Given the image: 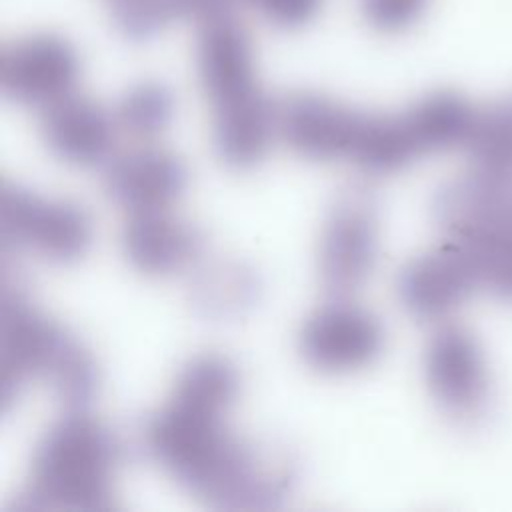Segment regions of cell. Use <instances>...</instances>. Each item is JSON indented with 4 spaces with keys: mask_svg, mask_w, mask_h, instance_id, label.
Wrapping results in <instances>:
<instances>
[{
    "mask_svg": "<svg viewBox=\"0 0 512 512\" xmlns=\"http://www.w3.org/2000/svg\"><path fill=\"white\" fill-rule=\"evenodd\" d=\"M224 418V412L168 398L142 430L146 452L180 486L214 508L278 506L296 478L290 454L236 436Z\"/></svg>",
    "mask_w": 512,
    "mask_h": 512,
    "instance_id": "cell-1",
    "label": "cell"
},
{
    "mask_svg": "<svg viewBox=\"0 0 512 512\" xmlns=\"http://www.w3.org/2000/svg\"><path fill=\"white\" fill-rule=\"evenodd\" d=\"M196 68L214 110L218 158L236 170L256 166L276 132V104L258 82L248 32L230 14L198 24Z\"/></svg>",
    "mask_w": 512,
    "mask_h": 512,
    "instance_id": "cell-2",
    "label": "cell"
},
{
    "mask_svg": "<svg viewBox=\"0 0 512 512\" xmlns=\"http://www.w3.org/2000/svg\"><path fill=\"white\" fill-rule=\"evenodd\" d=\"M118 444L86 410L58 418L38 442L28 484L18 500L26 510H108L114 496Z\"/></svg>",
    "mask_w": 512,
    "mask_h": 512,
    "instance_id": "cell-3",
    "label": "cell"
},
{
    "mask_svg": "<svg viewBox=\"0 0 512 512\" xmlns=\"http://www.w3.org/2000/svg\"><path fill=\"white\" fill-rule=\"evenodd\" d=\"M432 216L470 260L480 290L512 304V178L472 168L436 190Z\"/></svg>",
    "mask_w": 512,
    "mask_h": 512,
    "instance_id": "cell-4",
    "label": "cell"
},
{
    "mask_svg": "<svg viewBox=\"0 0 512 512\" xmlns=\"http://www.w3.org/2000/svg\"><path fill=\"white\" fill-rule=\"evenodd\" d=\"M424 376L434 402L454 424L474 428L490 416L494 390L488 358L466 326L444 322L434 330L424 350Z\"/></svg>",
    "mask_w": 512,
    "mask_h": 512,
    "instance_id": "cell-5",
    "label": "cell"
},
{
    "mask_svg": "<svg viewBox=\"0 0 512 512\" xmlns=\"http://www.w3.org/2000/svg\"><path fill=\"white\" fill-rule=\"evenodd\" d=\"M72 334L42 314L4 266L0 312V400L8 414L30 378H42Z\"/></svg>",
    "mask_w": 512,
    "mask_h": 512,
    "instance_id": "cell-6",
    "label": "cell"
},
{
    "mask_svg": "<svg viewBox=\"0 0 512 512\" xmlns=\"http://www.w3.org/2000/svg\"><path fill=\"white\" fill-rule=\"evenodd\" d=\"M0 232L4 250L26 248L60 264L78 260L92 244V220L84 208L8 180L0 190Z\"/></svg>",
    "mask_w": 512,
    "mask_h": 512,
    "instance_id": "cell-7",
    "label": "cell"
},
{
    "mask_svg": "<svg viewBox=\"0 0 512 512\" xmlns=\"http://www.w3.org/2000/svg\"><path fill=\"white\" fill-rule=\"evenodd\" d=\"M378 256V208L374 194L360 184L340 190L328 210L318 272L330 298H348L372 274Z\"/></svg>",
    "mask_w": 512,
    "mask_h": 512,
    "instance_id": "cell-8",
    "label": "cell"
},
{
    "mask_svg": "<svg viewBox=\"0 0 512 512\" xmlns=\"http://www.w3.org/2000/svg\"><path fill=\"white\" fill-rule=\"evenodd\" d=\"M80 72L76 46L60 34L34 32L0 50V92L18 104L44 110L74 94Z\"/></svg>",
    "mask_w": 512,
    "mask_h": 512,
    "instance_id": "cell-9",
    "label": "cell"
},
{
    "mask_svg": "<svg viewBox=\"0 0 512 512\" xmlns=\"http://www.w3.org/2000/svg\"><path fill=\"white\" fill-rule=\"evenodd\" d=\"M382 322L366 308L332 298L306 318L298 334L304 362L324 374H350L370 366L384 350Z\"/></svg>",
    "mask_w": 512,
    "mask_h": 512,
    "instance_id": "cell-10",
    "label": "cell"
},
{
    "mask_svg": "<svg viewBox=\"0 0 512 512\" xmlns=\"http://www.w3.org/2000/svg\"><path fill=\"white\" fill-rule=\"evenodd\" d=\"M366 112L316 92H294L276 104V134L308 160L354 158Z\"/></svg>",
    "mask_w": 512,
    "mask_h": 512,
    "instance_id": "cell-11",
    "label": "cell"
},
{
    "mask_svg": "<svg viewBox=\"0 0 512 512\" xmlns=\"http://www.w3.org/2000/svg\"><path fill=\"white\" fill-rule=\"evenodd\" d=\"M476 290L480 286L470 260L448 240L412 258L396 280L404 310L422 322L446 320Z\"/></svg>",
    "mask_w": 512,
    "mask_h": 512,
    "instance_id": "cell-12",
    "label": "cell"
},
{
    "mask_svg": "<svg viewBox=\"0 0 512 512\" xmlns=\"http://www.w3.org/2000/svg\"><path fill=\"white\" fill-rule=\"evenodd\" d=\"M122 252L132 268L148 276H168L198 262L204 232L168 208L132 212L122 228Z\"/></svg>",
    "mask_w": 512,
    "mask_h": 512,
    "instance_id": "cell-13",
    "label": "cell"
},
{
    "mask_svg": "<svg viewBox=\"0 0 512 512\" xmlns=\"http://www.w3.org/2000/svg\"><path fill=\"white\" fill-rule=\"evenodd\" d=\"M188 184L184 162L164 148H138L114 158L104 172L106 194L132 212L176 202Z\"/></svg>",
    "mask_w": 512,
    "mask_h": 512,
    "instance_id": "cell-14",
    "label": "cell"
},
{
    "mask_svg": "<svg viewBox=\"0 0 512 512\" xmlns=\"http://www.w3.org/2000/svg\"><path fill=\"white\" fill-rule=\"evenodd\" d=\"M116 120L98 102L76 92L42 110V138L48 150L72 166L102 164L114 146Z\"/></svg>",
    "mask_w": 512,
    "mask_h": 512,
    "instance_id": "cell-15",
    "label": "cell"
},
{
    "mask_svg": "<svg viewBox=\"0 0 512 512\" xmlns=\"http://www.w3.org/2000/svg\"><path fill=\"white\" fill-rule=\"evenodd\" d=\"M476 112L478 108L464 96L450 90H436L408 106L402 116L422 156L464 148L470 138Z\"/></svg>",
    "mask_w": 512,
    "mask_h": 512,
    "instance_id": "cell-16",
    "label": "cell"
},
{
    "mask_svg": "<svg viewBox=\"0 0 512 512\" xmlns=\"http://www.w3.org/2000/svg\"><path fill=\"white\" fill-rule=\"evenodd\" d=\"M258 274L238 260H216L198 270L190 284L194 310L212 320L242 316L258 302Z\"/></svg>",
    "mask_w": 512,
    "mask_h": 512,
    "instance_id": "cell-17",
    "label": "cell"
},
{
    "mask_svg": "<svg viewBox=\"0 0 512 512\" xmlns=\"http://www.w3.org/2000/svg\"><path fill=\"white\" fill-rule=\"evenodd\" d=\"M232 0H114L110 18L118 34L132 42L154 38L174 20L196 24L230 14Z\"/></svg>",
    "mask_w": 512,
    "mask_h": 512,
    "instance_id": "cell-18",
    "label": "cell"
},
{
    "mask_svg": "<svg viewBox=\"0 0 512 512\" xmlns=\"http://www.w3.org/2000/svg\"><path fill=\"white\" fill-rule=\"evenodd\" d=\"M238 392L240 376L234 362L222 354L208 352L184 364L170 398L188 406L228 414Z\"/></svg>",
    "mask_w": 512,
    "mask_h": 512,
    "instance_id": "cell-19",
    "label": "cell"
},
{
    "mask_svg": "<svg viewBox=\"0 0 512 512\" xmlns=\"http://www.w3.org/2000/svg\"><path fill=\"white\" fill-rule=\"evenodd\" d=\"M464 148L474 170L512 178V94L478 108Z\"/></svg>",
    "mask_w": 512,
    "mask_h": 512,
    "instance_id": "cell-20",
    "label": "cell"
},
{
    "mask_svg": "<svg viewBox=\"0 0 512 512\" xmlns=\"http://www.w3.org/2000/svg\"><path fill=\"white\" fill-rule=\"evenodd\" d=\"M174 116V94L158 80L132 84L118 100L114 120L134 138L160 134Z\"/></svg>",
    "mask_w": 512,
    "mask_h": 512,
    "instance_id": "cell-21",
    "label": "cell"
},
{
    "mask_svg": "<svg viewBox=\"0 0 512 512\" xmlns=\"http://www.w3.org/2000/svg\"><path fill=\"white\" fill-rule=\"evenodd\" d=\"M362 20L380 34H402L426 14L430 0H356Z\"/></svg>",
    "mask_w": 512,
    "mask_h": 512,
    "instance_id": "cell-22",
    "label": "cell"
},
{
    "mask_svg": "<svg viewBox=\"0 0 512 512\" xmlns=\"http://www.w3.org/2000/svg\"><path fill=\"white\" fill-rule=\"evenodd\" d=\"M260 16L266 24L278 30H300L312 24L326 0H232Z\"/></svg>",
    "mask_w": 512,
    "mask_h": 512,
    "instance_id": "cell-23",
    "label": "cell"
},
{
    "mask_svg": "<svg viewBox=\"0 0 512 512\" xmlns=\"http://www.w3.org/2000/svg\"><path fill=\"white\" fill-rule=\"evenodd\" d=\"M106 2H108V0H106Z\"/></svg>",
    "mask_w": 512,
    "mask_h": 512,
    "instance_id": "cell-24",
    "label": "cell"
}]
</instances>
